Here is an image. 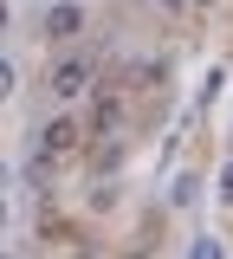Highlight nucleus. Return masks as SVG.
Returning a JSON list of instances; mask_svg holds the SVG:
<instances>
[{"label": "nucleus", "mask_w": 233, "mask_h": 259, "mask_svg": "<svg viewBox=\"0 0 233 259\" xmlns=\"http://www.w3.org/2000/svg\"><path fill=\"white\" fill-rule=\"evenodd\" d=\"M91 91V59H59L52 65V97L59 104H71V97Z\"/></svg>", "instance_id": "nucleus-1"}, {"label": "nucleus", "mask_w": 233, "mask_h": 259, "mask_svg": "<svg viewBox=\"0 0 233 259\" xmlns=\"http://www.w3.org/2000/svg\"><path fill=\"white\" fill-rule=\"evenodd\" d=\"M78 26H84V7H78V0H59V7H45V39H71Z\"/></svg>", "instance_id": "nucleus-2"}, {"label": "nucleus", "mask_w": 233, "mask_h": 259, "mask_svg": "<svg viewBox=\"0 0 233 259\" xmlns=\"http://www.w3.org/2000/svg\"><path fill=\"white\" fill-rule=\"evenodd\" d=\"M71 143H78V123H71V117H52V123L39 130V149H45V156H65Z\"/></svg>", "instance_id": "nucleus-3"}, {"label": "nucleus", "mask_w": 233, "mask_h": 259, "mask_svg": "<svg viewBox=\"0 0 233 259\" xmlns=\"http://www.w3.org/2000/svg\"><path fill=\"white\" fill-rule=\"evenodd\" d=\"M117 123H123V104H117V97H98V110H91V130H98V136H110Z\"/></svg>", "instance_id": "nucleus-4"}, {"label": "nucleus", "mask_w": 233, "mask_h": 259, "mask_svg": "<svg viewBox=\"0 0 233 259\" xmlns=\"http://www.w3.org/2000/svg\"><path fill=\"white\" fill-rule=\"evenodd\" d=\"M195 194H201V175H175V188H168V201H175V207H188Z\"/></svg>", "instance_id": "nucleus-5"}, {"label": "nucleus", "mask_w": 233, "mask_h": 259, "mask_svg": "<svg viewBox=\"0 0 233 259\" xmlns=\"http://www.w3.org/2000/svg\"><path fill=\"white\" fill-rule=\"evenodd\" d=\"M188 259H227V246H220V240H214V233H201L195 246H188Z\"/></svg>", "instance_id": "nucleus-6"}, {"label": "nucleus", "mask_w": 233, "mask_h": 259, "mask_svg": "<svg viewBox=\"0 0 233 259\" xmlns=\"http://www.w3.org/2000/svg\"><path fill=\"white\" fill-rule=\"evenodd\" d=\"M220 201H233V162L220 168Z\"/></svg>", "instance_id": "nucleus-7"}, {"label": "nucleus", "mask_w": 233, "mask_h": 259, "mask_svg": "<svg viewBox=\"0 0 233 259\" xmlns=\"http://www.w3.org/2000/svg\"><path fill=\"white\" fill-rule=\"evenodd\" d=\"M162 7H181V0H162Z\"/></svg>", "instance_id": "nucleus-8"}]
</instances>
